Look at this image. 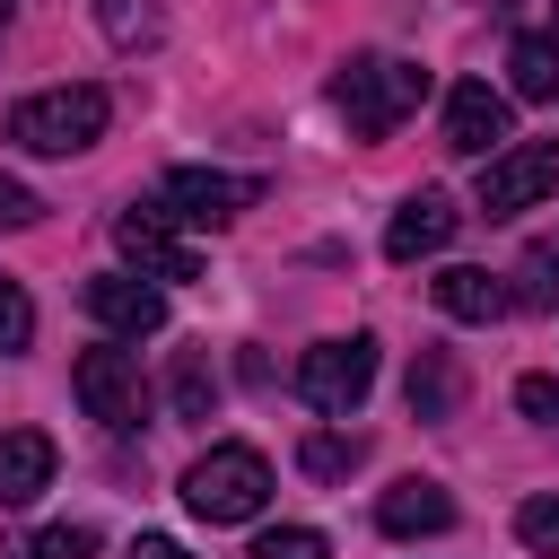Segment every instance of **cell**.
<instances>
[{
	"label": "cell",
	"instance_id": "e0dca14e",
	"mask_svg": "<svg viewBox=\"0 0 559 559\" xmlns=\"http://www.w3.org/2000/svg\"><path fill=\"white\" fill-rule=\"evenodd\" d=\"M166 393H175V419H210V411H218L210 349H175V376H166Z\"/></svg>",
	"mask_w": 559,
	"mask_h": 559
},
{
	"label": "cell",
	"instance_id": "7402d4cb",
	"mask_svg": "<svg viewBox=\"0 0 559 559\" xmlns=\"http://www.w3.org/2000/svg\"><path fill=\"white\" fill-rule=\"evenodd\" d=\"M245 559H332V542H323L314 524H280V533H262Z\"/></svg>",
	"mask_w": 559,
	"mask_h": 559
},
{
	"label": "cell",
	"instance_id": "7c38bea8",
	"mask_svg": "<svg viewBox=\"0 0 559 559\" xmlns=\"http://www.w3.org/2000/svg\"><path fill=\"white\" fill-rule=\"evenodd\" d=\"M454 245V201L445 192H411L402 210H393V227H384V253L393 262H428V253H445Z\"/></svg>",
	"mask_w": 559,
	"mask_h": 559
},
{
	"label": "cell",
	"instance_id": "4fadbf2b",
	"mask_svg": "<svg viewBox=\"0 0 559 559\" xmlns=\"http://www.w3.org/2000/svg\"><path fill=\"white\" fill-rule=\"evenodd\" d=\"M376 524H384L393 542H419V533H445V524H454V498H445L437 480H393V489L376 498Z\"/></svg>",
	"mask_w": 559,
	"mask_h": 559
},
{
	"label": "cell",
	"instance_id": "d4e9b609",
	"mask_svg": "<svg viewBox=\"0 0 559 559\" xmlns=\"http://www.w3.org/2000/svg\"><path fill=\"white\" fill-rule=\"evenodd\" d=\"M515 411L524 419H559V376H524L515 384Z\"/></svg>",
	"mask_w": 559,
	"mask_h": 559
},
{
	"label": "cell",
	"instance_id": "30bf717a",
	"mask_svg": "<svg viewBox=\"0 0 559 559\" xmlns=\"http://www.w3.org/2000/svg\"><path fill=\"white\" fill-rule=\"evenodd\" d=\"M79 306H87L105 332H122V341H140V332H157V323H166V288L131 280V271H96V280L79 288Z\"/></svg>",
	"mask_w": 559,
	"mask_h": 559
},
{
	"label": "cell",
	"instance_id": "8992f818",
	"mask_svg": "<svg viewBox=\"0 0 559 559\" xmlns=\"http://www.w3.org/2000/svg\"><path fill=\"white\" fill-rule=\"evenodd\" d=\"M166 218H192V227H236L253 201H262V183L253 175H218V166H175L166 175Z\"/></svg>",
	"mask_w": 559,
	"mask_h": 559
},
{
	"label": "cell",
	"instance_id": "5b68a950",
	"mask_svg": "<svg viewBox=\"0 0 559 559\" xmlns=\"http://www.w3.org/2000/svg\"><path fill=\"white\" fill-rule=\"evenodd\" d=\"M559 192V140H507V148H489L480 157V218H515V210H533V201H550Z\"/></svg>",
	"mask_w": 559,
	"mask_h": 559
},
{
	"label": "cell",
	"instance_id": "3957f363",
	"mask_svg": "<svg viewBox=\"0 0 559 559\" xmlns=\"http://www.w3.org/2000/svg\"><path fill=\"white\" fill-rule=\"evenodd\" d=\"M262 498H271L262 445H210V454L183 472V507H192L201 524H245V515H262Z\"/></svg>",
	"mask_w": 559,
	"mask_h": 559
},
{
	"label": "cell",
	"instance_id": "ba28073f",
	"mask_svg": "<svg viewBox=\"0 0 559 559\" xmlns=\"http://www.w3.org/2000/svg\"><path fill=\"white\" fill-rule=\"evenodd\" d=\"M114 245L140 262V280H201V245H183L175 227H166V210H122L114 218Z\"/></svg>",
	"mask_w": 559,
	"mask_h": 559
},
{
	"label": "cell",
	"instance_id": "8fae6325",
	"mask_svg": "<svg viewBox=\"0 0 559 559\" xmlns=\"http://www.w3.org/2000/svg\"><path fill=\"white\" fill-rule=\"evenodd\" d=\"M52 472H61V445L44 428H9L0 437V507H35L52 489Z\"/></svg>",
	"mask_w": 559,
	"mask_h": 559
},
{
	"label": "cell",
	"instance_id": "9c48e42d",
	"mask_svg": "<svg viewBox=\"0 0 559 559\" xmlns=\"http://www.w3.org/2000/svg\"><path fill=\"white\" fill-rule=\"evenodd\" d=\"M445 148H454V157L507 148V96H498L489 79H454V87H445Z\"/></svg>",
	"mask_w": 559,
	"mask_h": 559
},
{
	"label": "cell",
	"instance_id": "52a82bcc",
	"mask_svg": "<svg viewBox=\"0 0 559 559\" xmlns=\"http://www.w3.org/2000/svg\"><path fill=\"white\" fill-rule=\"evenodd\" d=\"M70 393H79V411L105 419V428H131V419H140V367H131L122 349H79V358H70Z\"/></svg>",
	"mask_w": 559,
	"mask_h": 559
},
{
	"label": "cell",
	"instance_id": "6da1fadb",
	"mask_svg": "<svg viewBox=\"0 0 559 559\" xmlns=\"http://www.w3.org/2000/svg\"><path fill=\"white\" fill-rule=\"evenodd\" d=\"M105 122H114V96L105 87H44V96H26L9 114V140L26 157H79V148L105 140Z\"/></svg>",
	"mask_w": 559,
	"mask_h": 559
},
{
	"label": "cell",
	"instance_id": "5bb4252c",
	"mask_svg": "<svg viewBox=\"0 0 559 559\" xmlns=\"http://www.w3.org/2000/svg\"><path fill=\"white\" fill-rule=\"evenodd\" d=\"M428 288H437V306H445L454 323H498V314L515 306V297H507V280H489L480 262H454V271H437Z\"/></svg>",
	"mask_w": 559,
	"mask_h": 559
},
{
	"label": "cell",
	"instance_id": "484cf974",
	"mask_svg": "<svg viewBox=\"0 0 559 559\" xmlns=\"http://www.w3.org/2000/svg\"><path fill=\"white\" fill-rule=\"evenodd\" d=\"M35 218H44V201H35L26 183H9V175H0V227H35Z\"/></svg>",
	"mask_w": 559,
	"mask_h": 559
},
{
	"label": "cell",
	"instance_id": "83f0119b",
	"mask_svg": "<svg viewBox=\"0 0 559 559\" xmlns=\"http://www.w3.org/2000/svg\"><path fill=\"white\" fill-rule=\"evenodd\" d=\"M0 26H9V0H0Z\"/></svg>",
	"mask_w": 559,
	"mask_h": 559
},
{
	"label": "cell",
	"instance_id": "cb8c5ba5",
	"mask_svg": "<svg viewBox=\"0 0 559 559\" xmlns=\"http://www.w3.org/2000/svg\"><path fill=\"white\" fill-rule=\"evenodd\" d=\"M26 341H35V306L17 280H0V349H26Z\"/></svg>",
	"mask_w": 559,
	"mask_h": 559
},
{
	"label": "cell",
	"instance_id": "4316f807",
	"mask_svg": "<svg viewBox=\"0 0 559 559\" xmlns=\"http://www.w3.org/2000/svg\"><path fill=\"white\" fill-rule=\"evenodd\" d=\"M131 559H192V550L166 542V533H131Z\"/></svg>",
	"mask_w": 559,
	"mask_h": 559
},
{
	"label": "cell",
	"instance_id": "d6986e66",
	"mask_svg": "<svg viewBox=\"0 0 559 559\" xmlns=\"http://www.w3.org/2000/svg\"><path fill=\"white\" fill-rule=\"evenodd\" d=\"M297 463H306V480H349L358 437H306V445H297Z\"/></svg>",
	"mask_w": 559,
	"mask_h": 559
},
{
	"label": "cell",
	"instance_id": "603a6c76",
	"mask_svg": "<svg viewBox=\"0 0 559 559\" xmlns=\"http://www.w3.org/2000/svg\"><path fill=\"white\" fill-rule=\"evenodd\" d=\"M515 533H524V550L559 559V498H524V507H515Z\"/></svg>",
	"mask_w": 559,
	"mask_h": 559
},
{
	"label": "cell",
	"instance_id": "44dd1931",
	"mask_svg": "<svg viewBox=\"0 0 559 559\" xmlns=\"http://www.w3.org/2000/svg\"><path fill=\"white\" fill-rule=\"evenodd\" d=\"M96 17H105V35H114L122 52L157 35V9H148V0H96Z\"/></svg>",
	"mask_w": 559,
	"mask_h": 559
},
{
	"label": "cell",
	"instance_id": "9a60e30c",
	"mask_svg": "<svg viewBox=\"0 0 559 559\" xmlns=\"http://www.w3.org/2000/svg\"><path fill=\"white\" fill-rule=\"evenodd\" d=\"M402 393H411V419H454V393H463V376H454V349H419Z\"/></svg>",
	"mask_w": 559,
	"mask_h": 559
},
{
	"label": "cell",
	"instance_id": "ac0fdd59",
	"mask_svg": "<svg viewBox=\"0 0 559 559\" xmlns=\"http://www.w3.org/2000/svg\"><path fill=\"white\" fill-rule=\"evenodd\" d=\"M515 280H524V288H515V306H559V236H533Z\"/></svg>",
	"mask_w": 559,
	"mask_h": 559
},
{
	"label": "cell",
	"instance_id": "ffe728a7",
	"mask_svg": "<svg viewBox=\"0 0 559 559\" xmlns=\"http://www.w3.org/2000/svg\"><path fill=\"white\" fill-rule=\"evenodd\" d=\"M105 542H96V524H44L35 542H26V559H96Z\"/></svg>",
	"mask_w": 559,
	"mask_h": 559
},
{
	"label": "cell",
	"instance_id": "277c9868",
	"mask_svg": "<svg viewBox=\"0 0 559 559\" xmlns=\"http://www.w3.org/2000/svg\"><path fill=\"white\" fill-rule=\"evenodd\" d=\"M297 393H306V411L349 419V411L376 393V341H367V332H349V341H314V349L297 358Z\"/></svg>",
	"mask_w": 559,
	"mask_h": 559
},
{
	"label": "cell",
	"instance_id": "2e32d148",
	"mask_svg": "<svg viewBox=\"0 0 559 559\" xmlns=\"http://www.w3.org/2000/svg\"><path fill=\"white\" fill-rule=\"evenodd\" d=\"M507 87H515L524 105H550V96H559V44H550V35H515V52H507Z\"/></svg>",
	"mask_w": 559,
	"mask_h": 559
},
{
	"label": "cell",
	"instance_id": "7a4b0ae2",
	"mask_svg": "<svg viewBox=\"0 0 559 559\" xmlns=\"http://www.w3.org/2000/svg\"><path fill=\"white\" fill-rule=\"evenodd\" d=\"M419 96H428V70H419V61H384V52H367V61H349V70L332 79V105H341V122H349L358 140H384Z\"/></svg>",
	"mask_w": 559,
	"mask_h": 559
}]
</instances>
